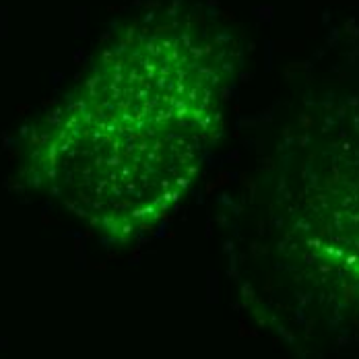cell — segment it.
<instances>
[{"label":"cell","mask_w":359,"mask_h":359,"mask_svg":"<svg viewBox=\"0 0 359 359\" xmlns=\"http://www.w3.org/2000/svg\"><path fill=\"white\" fill-rule=\"evenodd\" d=\"M231 76L225 50L194 25H133L37 126L27 176L104 240L133 242L205 170Z\"/></svg>","instance_id":"cell-1"},{"label":"cell","mask_w":359,"mask_h":359,"mask_svg":"<svg viewBox=\"0 0 359 359\" xmlns=\"http://www.w3.org/2000/svg\"><path fill=\"white\" fill-rule=\"evenodd\" d=\"M291 231L306 254L359 283V137L316 149L291 196Z\"/></svg>","instance_id":"cell-2"}]
</instances>
